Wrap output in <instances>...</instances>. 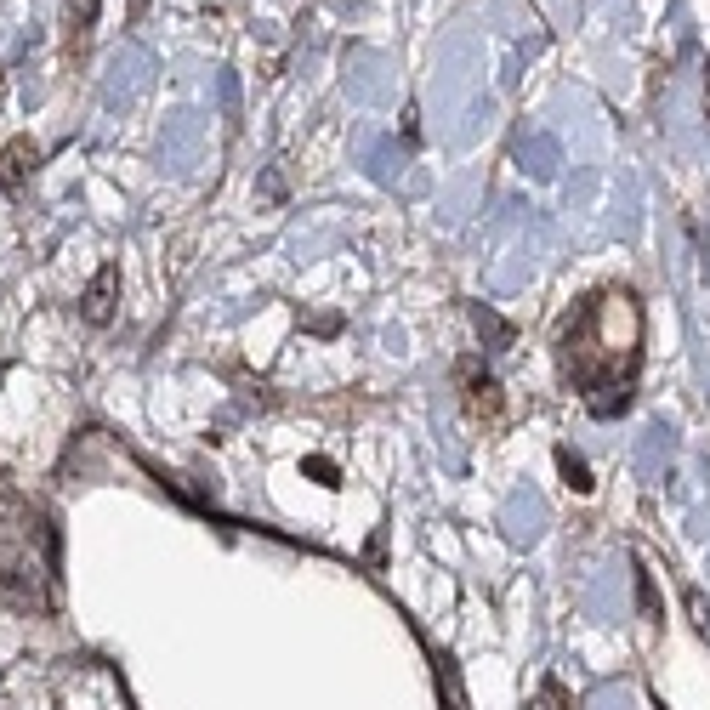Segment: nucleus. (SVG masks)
I'll return each mask as SVG.
<instances>
[{"instance_id":"obj_1","label":"nucleus","mask_w":710,"mask_h":710,"mask_svg":"<svg viewBox=\"0 0 710 710\" xmlns=\"http://www.w3.org/2000/svg\"><path fill=\"white\" fill-rule=\"evenodd\" d=\"M642 358V307L631 290H597L557 330V364L574 392H586L591 415H614L631 404Z\"/></svg>"},{"instance_id":"obj_2","label":"nucleus","mask_w":710,"mask_h":710,"mask_svg":"<svg viewBox=\"0 0 710 710\" xmlns=\"http://www.w3.org/2000/svg\"><path fill=\"white\" fill-rule=\"evenodd\" d=\"M63 591V540L52 512L29 495L0 489V597L18 608H57Z\"/></svg>"},{"instance_id":"obj_3","label":"nucleus","mask_w":710,"mask_h":710,"mask_svg":"<svg viewBox=\"0 0 710 710\" xmlns=\"http://www.w3.org/2000/svg\"><path fill=\"white\" fill-rule=\"evenodd\" d=\"M455 387H461V404H466L472 421L500 415V381L483 370V358H461V364H455Z\"/></svg>"},{"instance_id":"obj_4","label":"nucleus","mask_w":710,"mask_h":710,"mask_svg":"<svg viewBox=\"0 0 710 710\" xmlns=\"http://www.w3.org/2000/svg\"><path fill=\"white\" fill-rule=\"evenodd\" d=\"M40 165H46V148H40L35 137H12L0 148V188H6V194H23V188L35 182Z\"/></svg>"},{"instance_id":"obj_5","label":"nucleus","mask_w":710,"mask_h":710,"mask_svg":"<svg viewBox=\"0 0 710 710\" xmlns=\"http://www.w3.org/2000/svg\"><path fill=\"white\" fill-rule=\"evenodd\" d=\"M114 296H120V267L103 262L97 273H91L86 296H80V319L91 324V330H103V324H114Z\"/></svg>"},{"instance_id":"obj_6","label":"nucleus","mask_w":710,"mask_h":710,"mask_svg":"<svg viewBox=\"0 0 710 710\" xmlns=\"http://www.w3.org/2000/svg\"><path fill=\"white\" fill-rule=\"evenodd\" d=\"M91 23H97V0H69V57H86Z\"/></svg>"},{"instance_id":"obj_7","label":"nucleus","mask_w":710,"mask_h":710,"mask_svg":"<svg viewBox=\"0 0 710 710\" xmlns=\"http://www.w3.org/2000/svg\"><path fill=\"white\" fill-rule=\"evenodd\" d=\"M472 319H478V336H489V347H495V353H500V347H512V324H506V319H500V313H489V307H472Z\"/></svg>"},{"instance_id":"obj_8","label":"nucleus","mask_w":710,"mask_h":710,"mask_svg":"<svg viewBox=\"0 0 710 710\" xmlns=\"http://www.w3.org/2000/svg\"><path fill=\"white\" fill-rule=\"evenodd\" d=\"M438 688H444V710H466V688H461V676H455V665H449L444 654H438Z\"/></svg>"},{"instance_id":"obj_9","label":"nucleus","mask_w":710,"mask_h":710,"mask_svg":"<svg viewBox=\"0 0 710 710\" xmlns=\"http://www.w3.org/2000/svg\"><path fill=\"white\" fill-rule=\"evenodd\" d=\"M557 466H563V478H568V489H574V495H586V489H591V472H586V461H574L568 449H557Z\"/></svg>"},{"instance_id":"obj_10","label":"nucleus","mask_w":710,"mask_h":710,"mask_svg":"<svg viewBox=\"0 0 710 710\" xmlns=\"http://www.w3.org/2000/svg\"><path fill=\"white\" fill-rule=\"evenodd\" d=\"M540 705H546V710H568V693H563V682H557V676H546V682H540Z\"/></svg>"},{"instance_id":"obj_11","label":"nucleus","mask_w":710,"mask_h":710,"mask_svg":"<svg viewBox=\"0 0 710 710\" xmlns=\"http://www.w3.org/2000/svg\"><path fill=\"white\" fill-rule=\"evenodd\" d=\"M637 591H642V614H648V620H659V603H654V580H648V574H637Z\"/></svg>"},{"instance_id":"obj_12","label":"nucleus","mask_w":710,"mask_h":710,"mask_svg":"<svg viewBox=\"0 0 710 710\" xmlns=\"http://www.w3.org/2000/svg\"><path fill=\"white\" fill-rule=\"evenodd\" d=\"M307 472H313V478H324V483L336 478V466H330V461H319V455H313V461H307Z\"/></svg>"}]
</instances>
